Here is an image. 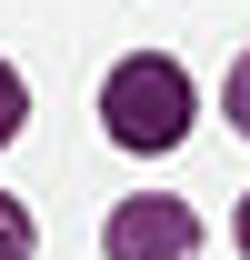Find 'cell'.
I'll return each instance as SVG.
<instances>
[{
  "instance_id": "6da1fadb",
  "label": "cell",
  "mask_w": 250,
  "mask_h": 260,
  "mask_svg": "<svg viewBox=\"0 0 250 260\" xmlns=\"http://www.w3.org/2000/svg\"><path fill=\"white\" fill-rule=\"evenodd\" d=\"M100 120H110L120 150H170V140L190 130V70L160 60V50L120 60L110 80H100Z\"/></svg>"
},
{
  "instance_id": "7a4b0ae2",
  "label": "cell",
  "mask_w": 250,
  "mask_h": 260,
  "mask_svg": "<svg viewBox=\"0 0 250 260\" xmlns=\"http://www.w3.org/2000/svg\"><path fill=\"white\" fill-rule=\"evenodd\" d=\"M110 260H200V220H190V200H120L110 210Z\"/></svg>"
},
{
  "instance_id": "3957f363",
  "label": "cell",
  "mask_w": 250,
  "mask_h": 260,
  "mask_svg": "<svg viewBox=\"0 0 250 260\" xmlns=\"http://www.w3.org/2000/svg\"><path fill=\"white\" fill-rule=\"evenodd\" d=\"M0 260H30V210L0 190Z\"/></svg>"
},
{
  "instance_id": "277c9868",
  "label": "cell",
  "mask_w": 250,
  "mask_h": 260,
  "mask_svg": "<svg viewBox=\"0 0 250 260\" xmlns=\"http://www.w3.org/2000/svg\"><path fill=\"white\" fill-rule=\"evenodd\" d=\"M20 110H30V90H20V70L0 60V140H10V130H20Z\"/></svg>"
},
{
  "instance_id": "5b68a950",
  "label": "cell",
  "mask_w": 250,
  "mask_h": 260,
  "mask_svg": "<svg viewBox=\"0 0 250 260\" xmlns=\"http://www.w3.org/2000/svg\"><path fill=\"white\" fill-rule=\"evenodd\" d=\"M220 100H230V120L250 130V50H240V60H230V80H220Z\"/></svg>"
},
{
  "instance_id": "8992f818",
  "label": "cell",
  "mask_w": 250,
  "mask_h": 260,
  "mask_svg": "<svg viewBox=\"0 0 250 260\" xmlns=\"http://www.w3.org/2000/svg\"><path fill=\"white\" fill-rule=\"evenodd\" d=\"M240 250H250V200H240Z\"/></svg>"
}]
</instances>
